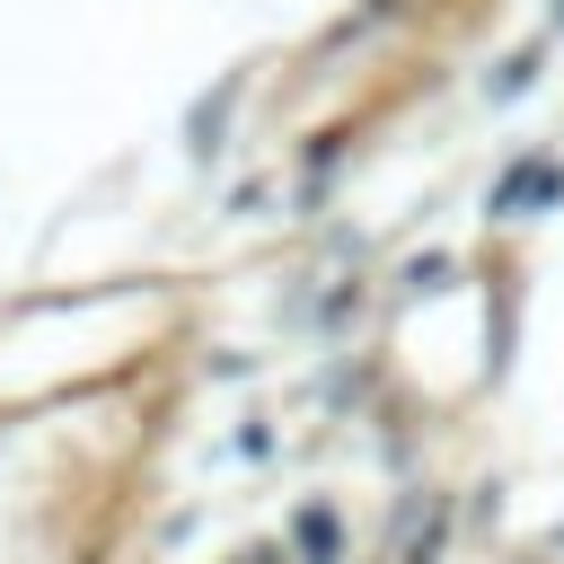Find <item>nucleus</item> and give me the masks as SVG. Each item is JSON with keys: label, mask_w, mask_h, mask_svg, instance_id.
I'll use <instances>...</instances> for the list:
<instances>
[{"label": "nucleus", "mask_w": 564, "mask_h": 564, "mask_svg": "<svg viewBox=\"0 0 564 564\" xmlns=\"http://www.w3.org/2000/svg\"><path fill=\"white\" fill-rule=\"evenodd\" d=\"M538 203H564V159H520L502 185H494V212H538Z\"/></svg>", "instance_id": "obj_1"}]
</instances>
